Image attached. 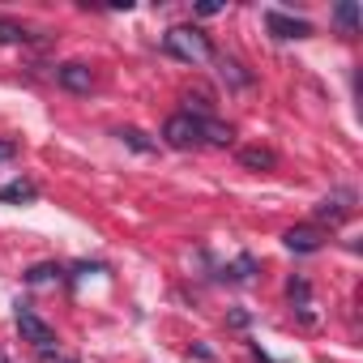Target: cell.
Here are the masks:
<instances>
[{"instance_id":"4","label":"cell","mask_w":363,"mask_h":363,"mask_svg":"<svg viewBox=\"0 0 363 363\" xmlns=\"http://www.w3.org/2000/svg\"><path fill=\"white\" fill-rule=\"evenodd\" d=\"M56 86L69 90V94H90L94 90V69L82 65V60H65V65H56Z\"/></svg>"},{"instance_id":"3","label":"cell","mask_w":363,"mask_h":363,"mask_svg":"<svg viewBox=\"0 0 363 363\" xmlns=\"http://www.w3.org/2000/svg\"><path fill=\"white\" fill-rule=\"evenodd\" d=\"M162 141L171 150H193V145H201V116H189V111L171 116L162 124Z\"/></svg>"},{"instance_id":"17","label":"cell","mask_w":363,"mask_h":363,"mask_svg":"<svg viewBox=\"0 0 363 363\" xmlns=\"http://www.w3.org/2000/svg\"><path fill=\"white\" fill-rule=\"evenodd\" d=\"M13 154H18V141H0V162L13 158Z\"/></svg>"},{"instance_id":"16","label":"cell","mask_w":363,"mask_h":363,"mask_svg":"<svg viewBox=\"0 0 363 363\" xmlns=\"http://www.w3.org/2000/svg\"><path fill=\"white\" fill-rule=\"evenodd\" d=\"M60 274H65V269L48 261V265H35V269H26V282H52V278H60Z\"/></svg>"},{"instance_id":"5","label":"cell","mask_w":363,"mask_h":363,"mask_svg":"<svg viewBox=\"0 0 363 363\" xmlns=\"http://www.w3.org/2000/svg\"><path fill=\"white\" fill-rule=\"evenodd\" d=\"M265 26H269L274 39H308V35H312V22L291 18V13H282V9H269V13H265Z\"/></svg>"},{"instance_id":"11","label":"cell","mask_w":363,"mask_h":363,"mask_svg":"<svg viewBox=\"0 0 363 363\" xmlns=\"http://www.w3.org/2000/svg\"><path fill=\"white\" fill-rule=\"evenodd\" d=\"M231 137H235V128H231V124L201 116V141H206V145H231Z\"/></svg>"},{"instance_id":"1","label":"cell","mask_w":363,"mask_h":363,"mask_svg":"<svg viewBox=\"0 0 363 363\" xmlns=\"http://www.w3.org/2000/svg\"><path fill=\"white\" fill-rule=\"evenodd\" d=\"M162 52L167 56H175L179 65H210L218 52H214V43H210V35L201 30V26H171L167 35H162Z\"/></svg>"},{"instance_id":"19","label":"cell","mask_w":363,"mask_h":363,"mask_svg":"<svg viewBox=\"0 0 363 363\" xmlns=\"http://www.w3.org/2000/svg\"><path fill=\"white\" fill-rule=\"evenodd\" d=\"M0 363H9V359H5V354H0Z\"/></svg>"},{"instance_id":"2","label":"cell","mask_w":363,"mask_h":363,"mask_svg":"<svg viewBox=\"0 0 363 363\" xmlns=\"http://www.w3.org/2000/svg\"><path fill=\"white\" fill-rule=\"evenodd\" d=\"M13 320H18V333H22V342H30L39 354H48V350L56 346V329H52L48 320H39L30 303H22V299H18V303H13Z\"/></svg>"},{"instance_id":"13","label":"cell","mask_w":363,"mask_h":363,"mask_svg":"<svg viewBox=\"0 0 363 363\" xmlns=\"http://www.w3.org/2000/svg\"><path fill=\"white\" fill-rule=\"evenodd\" d=\"M39 35H30L22 22H9V18H0V43H30Z\"/></svg>"},{"instance_id":"15","label":"cell","mask_w":363,"mask_h":363,"mask_svg":"<svg viewBox=\"0 0 363 363\" xmlns=\"http://www.w3.org/2000/svg\"><path fill=\"white\" fill-rule=\"evenodd\" d=\"M252 274H257V261H252V257H240L223 278H227V282H252Z\"/></svg>"},{"instance_id":"8","label":"cell","mask_w":363,"mask_h":363,"mask_svg":"<svg viewBox=\"0 0 363 363\" xmlns=\"http://www.w3.org/2000/svg\"><path fill=\"white\" fill-rule=\"evenodd\" d=\"M214 60H218V77H223L231 90H248V86H252V73H248L240 60H231V56H214Z\"/></svg>"},{"instance_id":"9","label":"cell","mask_w":363,"mask_h":363,"mask_svg":"<svg viewBox=\"0 0 363 363\" xmlns=\"http://www.w3.org/2000/svg\"><path fill=\"white\" fill-rule=\"evenodd\" d=\"M240 162H244L248 171H274V167H278V154L265 150V145H248V150H240Z\"/></svg>"},{"instance_id":"18","label":"cell","mask_w":363,"mask_h":363,"mask_svg":"<svg viewBox=\"0 0 363 363\" xmlns=\"http://www.w3.org/2000/svg\"><path fill=\"white\" fill-rule=\"evenodd\" d=\"M60 363H77V359H60Z\"/></svg>"},{"instance_id":"6","label":"cell","mask_w":363,"mask_h":363,"mask_svg":"<svg viewBox=\"0 0 363 363\" xmlns=\"http://www.w3.org/2000/svg\"><path fill=\"white\" fill-rule=\"evenodd\" d=\"M325 231L320 227H312V223H303V227H291L286 235H282V244L291 248V252H299V257H308V252H320L325 248Z\"/></svg>"},{"instance_id":"14","label":"cell","mask_w":363,"mask_h":363,"mask_svg":"<svg viewBox=\"0 0 363 363\" xmlns=\"http://www.w3.org/2000/svg\"><path fill=\"white\" fill-rule=\"evenodd\" d=\"M333 22H337L346 35H354V30H359V5H350V0H346V5H337V9H333Z\"/></svg>"},{"instance_id":"7","label":"cell","mask_w":363,"mask_h":363,"mask_svg":"<svg viewBox=\"0 0 363 363\" xmlns=\"http://www.w3.org/2000/svg\"><path fill=\"white\" fill-rule=\"evenodd\" d=\"M350 201H354V193H337V197H325V201L316 206V218H320V223H342V218H350V210H354Z\"/></svg>"},{"instance_id":"10","label":"cell","mask_w":363,"mask_h":363,"mask_svg":"<svg viewBox=\"0 0 363 363\" xmlns=\"http://www.w3.org/2000/svg\"><path fill=\"white\" fill-rule=\"evenodd\" d=\"M35 197H39V189L30 184V179H13V184L0 189V201H5V206H26V201H35Z\"/></svg>"},{"instance_id":"12","label":"cell","mask_w":363,"mask_h":363,"mask_svg":"<svg viewBox=\"0 0 363 363\" xmlns=\"http://www.w3.org/2000/svg\"><path fill=\"white\" fill-rule=\"evenodd\" d=\"M116 137H120V141H124L128 150H137V154H154V150H158V141H150V137H145L141 128H120Z\"/></svg>"}]
</instances>
